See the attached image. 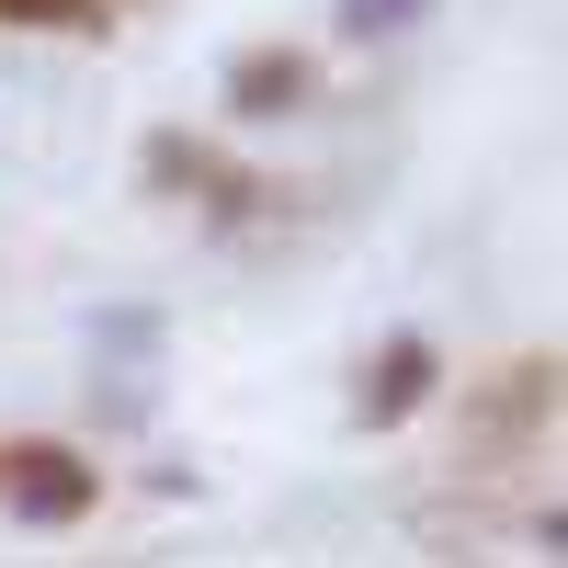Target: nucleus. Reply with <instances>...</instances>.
<instances>
[{
	"label": "nucleus",
	"mask_w": 568,
	"mask_h": 568,
	"mask_svg": "<svg viewBox=\"0 0 568 568\" xmlns=\"http://www.w3.org/2000/svg\"><path fill=\"white\" fill-rule=\"evenodd\" d=\"M433 375H444V353L420 342V329H387V342L353 364V420H364V433H398V420L433 398Z\"/></svg>",
	"instance_id": "nucleus-1"
},
{
	"label": "nucleus",
	"mask_w": 568,
	"mask_h": 568,
	"mask_svg": "<svg viewBox=\"0 0 568 568\" xmlns=\"http://www.w3.org/2000/svg\"><path fill=\"white\" fill-rule=\"evenodd\" d=\"M0 500H12L23 524H80V511L103 500V478H91V455H69V444H12L0 455Z\"/></svg>",
	"instance_id": "nucleus-2"
},
{
	"label": "nucleus",
	"mask_w": 568,
	"mask_h": 568,
	"mask_svg": "<svg viewBox=\"0 0 568 568\" xmlns=\"http://www.w3.org/2000/svg\"><path fill=\"white\" fill-rule=\"evenodd\" d=\"M307 58H296V45H262V58H240V69H227V114H296L307 103Z\"/></svg>",
	"instance_id": "nucleus-3"
},
{
	"label": "nucleus",
	"mask_w": 568,
	"mask_h": 568,
	"mask_svg": "<svg viewBox=\"0 0 568 568\" xmlns=\"http://www.w3.org/2000/svg\"><path fill=\"white\" fill-rule=\"evenodd\" d=\"M329 23H342L353 45H387V34H409V23H433V0H329Z\"/></svg>",
	"instance_id": "nucleus-4"
},
{
	"label": "nucleus",
	"mask_w": 568,
	"mask_h": 568,
	"mask_svg": "<svg viewBox=\"0 0 568 568\" xmlns=\"http://www.w3.org/2000/svg\"><path fill=\"white\" fill-rule=\"evenodd\" d=\"M0 12H12V23H69L80 0H0Z\"/></svg>",
	"instance_id": "nucleus-5"
}]
</instances>
